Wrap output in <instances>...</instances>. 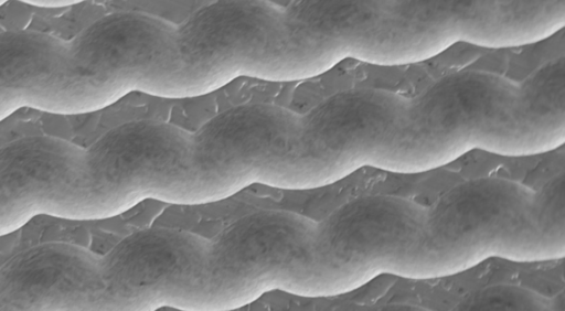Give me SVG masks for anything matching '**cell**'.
Returning a JSON list of instances; mask_svg holds the SVG:
<instances>
[{"label":"cell","instance_id":"obj_1","mask_svg":"<svg viewBox=\"0 0 565 311\" xmlns=\"http://www.w3.org/2000/svg\"><path fill=\"white\" fill-rule=\"evenodd\" d=\"M307 118L321 186L362 168L427 172L472 150L541 154L565 141V62L550 60L522 81L458 71L415 95L343 89L307 110Z\"/></svg>","mask_w":565,"mask_h":311},{"label":"cell","instance_id":"obj_2","mask_svg":"<svg viewBox=\"0 0 565 311\" xmlns=\"http://www.w3.org/2000/svg\"><path fill=\"white\" fill-rule=\"evenodd\" d=\"M315 297H337L382 275L429 280L488 259L565 256L564 178L540 189L503 178L463 181L429 205L391 195L350 200L313 222Z\"/></svg>","mask_w":565,"mask_h":311},{"label":"cell","instance_id":"obj_3","mask_svg":"<svg viewBox=\"0 0 565 311\" xmlns=\"http://www.w3.org/2000/svg\"><path fill=\"white\" fill-rule=\"evenodd\" d=\"M306 34L323 67L344 60L381 66L437 56L456 43L490 49L531 44V0H302Z\"/></svg>","mask_w":565,"mask_h":311},{"label":"cell","instance_id":"obj_4","mask_svg":"<svg viewBox=\"0 0 565 311\" xmlns=\"http://www.w3.org/2000/svg\"><path fill=\"white\" fill-rule=\"evenodd\" d=\"M238 77L307 78L284 8L222 0L192 12L145 61L138 92L169 98L209 94Z\"/></svg>","mask_w":565,"mask_h":311},{"label":"cell","instance_id":"obj_5","mask_svg":"<svg viewBox=\"0 0 565 311\" xmlns=\"http://www.w3.org/2000/svg\"><path fill=\"white\" fill-rule=\"evenodd\" d=\"M252 184L308 190L302 112L247 103L221 111L194 131L181 129L169 203L215 202Z\"/></svg>","mask_w":565,"mask_h":311},{"label":"cell","instance_id":"obj_6","mask_svg":"<svg viewBox=\"0 0 565 311\" xmlns=\"http://www.w3.org/2000/svg\"><path fill=\"white\" fill-rule=\"evenodd\" d=\"M109 105L100 19L67 39L32 30L0 32V120L23 107L73 115Z\"/></svg>","mask_w":565,"mask_h":311},{"label":"cell","instance_id":"obj_7","mask_svg":"<svg viewBox=\"0 0 565 311\" xmlns=\"http://www.w3.org/2000/svg\"><path fill=\"white\" fill-rule=\"evenodd\" d=\"M38 215L102 219L105 207L93 144L29 136L0 147V236Z\"/></svg>","mask_w":565,"mask_h":311},{"label":"cell","instance_id":"obj_8","mask_svg":"<svg viewBox=\"0 0 565 311\" xmlns=\"http://www.w3.org/2000/svg\"><path fill=\"white\" fill-rule=\"evenodd\" d=\"M98 262L73 243L24 248L0 266V310H98Z\"/></svg>","mask_w":565,"mask_h":311},{"label":"cell","instance_id":"obj_9","mask_svg":"<svg viewBox=\"0 0 565 311\" xmlns=\"http://www.w3.org/2000/svg\"><path fill=\"white\" fill-rule=\"evenodd\" d=\"M550 298L524 287L495 285L475 290L458 304L462 310H550Z\"/></svg>","mask_w":565,"mask_h":311},{"label":"cell","instance_id":"obj_10","mask_svg":"<svg viewBox=\"0 0 565 311\" xmlns=\"http://www.w3.org/2000/svg\"><path fill=\"white\" fill-rule=\"evenodd\" d=\"M25 3H30V4H35L38 7H49V8H60V7H67V6H73L75 3H79V1H72V0H42V1H24Z\"/></svg>","mask_w":565,"mask_h":311}]
</instances>
